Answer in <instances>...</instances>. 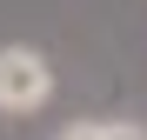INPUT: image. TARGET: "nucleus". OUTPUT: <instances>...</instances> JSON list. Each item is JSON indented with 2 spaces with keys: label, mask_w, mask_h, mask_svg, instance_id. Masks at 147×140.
I'll use <instances>...</instances> for the list:
<instances>
[{
  "label": "nucleus",
  "mask_w": 147,
  "mask_h": 140,
  "mask_svg": "<svg viewBox=\"0 0 147 140\" xmlns=\"http://www.w3.org/2000/svg\"><path fill=\"white\" fill-rule=\"evenodd\" d=\"M54 100V67L34 47H0V113H40Z\"/></svg>",
  "instance_id": "obj_1"
},
{
  "label": "nucleus",
  "mask_w": 147,
  "mask_h": 140,
  "mask_svg": "<svg viewBox=\"0 0 147 140\" xmlns=\"http://www.w3.org/2000/svg\"><path fill=\"white\" fill-rule=\"evenodd\" d=\"M60 140H147V127H134V120H80Z\"/></svg>",
  "instance_id": "obj_2"
}]
</instances>
